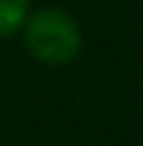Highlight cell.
Masks as SVG:
<instances>
[{"label":"cell","instance_id":"obj_1","mask_svg":"<svg viewBox=\"0 0 143 146\" xmlns=\"http://www.w3.org/2000/svg\"><path fill=\"white\" fill-rule=\"evenodd\" d=\"M23 42L36 62L62 68L75 62L81 52V26L62 7H39V10H29L23 23Z\"/></svg>","mask_w":143,"mask_h":146},{"label":"cell","instance_id":"obj_2","mask_svg":"<svg viewBox=\"0 0 143 146\" xmlns=\"http://www.w3.org/2000/svg\"><path fill=\"white\" fill-rule=\"evenodd\" d=\"M29 16V0H0V39L23 29Z\"/></svg>","mask_w":143,"mask_h":146}]
</instances>
